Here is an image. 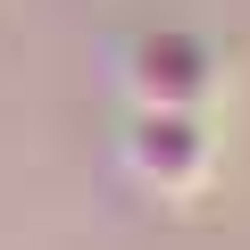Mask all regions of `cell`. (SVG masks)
<instances>
[{
	"label": "cell",
	"mask_w": 250,
	"mask_h": 250,
	"mask_svg": "<svg viewBox=\"0 0 250 250\" xmlns=\"http://www.w3.org/2000/svg\"><path fill=\"white\" fill-rule=\"evenodd\" d=\"M125 159L150 192H192L208 175V125L200 108H142L125 125Z\"/></svg>",
	"instance_id": "6da1fadb"
}]
</instances>
